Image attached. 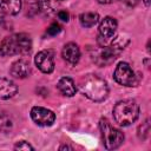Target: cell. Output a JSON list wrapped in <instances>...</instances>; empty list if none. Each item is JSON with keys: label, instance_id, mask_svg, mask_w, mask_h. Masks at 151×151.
<instances>
[{"label": "cell", "instance_id": "obj_3", "mask_svg": "<svg viewBox=\"0 0 151 151\" xmlns=\"http://www.w3.org/2000/svg\"><path fill=\"white\" fill-rule=\"evenodd\" d=\"M139 116V106L136 100L124 99L118 101L113 107V118L120 126H129L137 120Z\"/></svg>", "mask_w": 151, "mask_h": 151}, {"label": "cell", "instance_id": "obj_12", "mask_svg": "<svg viewBox=\"0 0 151 151\" xmlns=\"http://www.w3.org/2000/svg\"><path fill=\"white\" fill-rule=\"evenodd\" d=\"M57 87L66 97H73L76 94V91H77V87H76L74 81L71 78H68V77L60 78L59 81H58V84H57Z\"/></svg>", "mask_w": 151, "mask_h": 151}, {"label": "cell", "instance_id": "obj_23", "mask_svg": "<svg viewBox=\"0 0 151 151\" xmlns=\"http://www.w3.org/2000/svg\"><path fill=\"white\" fill-rule=\"evenodd\" d=\"M99 4H111L113 0H97Z\"/></svg>", "mask_w": 151, "mask_h": 151}, {"label": "cell", "instance_id": "obj_14", "mask_svg": "<svg viewBox=\"0 0 151 151\" xmlns=\"http://www.w3.org/2000/svg\"><path fill=\"white\" fill-rule=\"evenodd\" d=\"M79 21L84 27H92L99 21V14L96 12H85L79 17Z\"/></svg>", "mask_w": 151, "mask_h": 151}, {"label": "cell", "instance_id": "obj_17", "mask_svg": "<svg viewBox=\"0 0 151 151\" xmlns=\"http://www.w3.org/2000/svg\"><path fill=\"white\" fill-rule=\"evenodd\" d=\"M60 31H61V27H60V25L57 24V22H52V24L47 27V34H48V35H57Z\"/></svg>", "mask_w": 151, "mask_h": 151}, {"label": "cell", "instance_id": "obj_7", "mask_svg": "<svg viewBox=\"0 0 151 151\" xmlns=\"http://www.w3.org/2000/svg\"><path fill=\"white\" fill-rule=\"evenodd\" d=\"M31 118L39 126H51L55 120V114L48 109L34 106L31 110Z\"/></svg>", "mask_w": 151, "mask_h": 151}, {"label": "cell", "instance_id": "obj_1", "mask_svg": "<svg viewBox=\"0 0 151 151\" xmlns=\"http://www.w3.org/2000/svg\"><path fill=\"white\" fill-rule=\"evenodd\" d=\"M79 90L86 98L93 101H103L109 94L106 81L96 74H87L81 78L79 81Z\"/></svg>", "mask_w": 151, "mask_h": 151}, {"label": "cell", "instance_id": "obj_10", "mask_svg": "<svg viewBox=\"0 0 151 151\" xmlns=\"http://www.w3.org/2000/svg\"><path fill=\"white\" fill-rule=\"evenodd\" d=\"M61 55L66 63H68L70 65H76L80 59V50L77 44L68 42L64 46L61 51Z\"/></svg>", "mask_w": 151, "mask_h": 151}, {"label": "cell", "instance_id": "obj_11", "mask_svg": "<svg viewBox=\"0 0 151 151\" xmlns=\"http://www.w3.org/2000/svg\"><path fill=\"white\" fill-rule=\"evenodd\" d=\"M18 92V86L7 78H0V100L9 99Z\"/></svg>", "mask_w": 151, "mask_h": 151}, {"label": "cell", "instance_id": "obj_20", "mask_svg": "<svg viewBox=\"0 0 151 151\" xmlns=\"http://www.w3.org/2000/svg\"><path fill=\"white\" fill-rule=\"evenodd\" d=\"M123 4H125L126 6H129V7H134L137 4H138V1L139 0H120Z\"/></svg>", "mask_w": 151, "mask_h": 151}, {"label": "cell", "instance_id": "obj_2", "mask_svg": "<svg viewBox=\"0 0 151 151\" xmlns=\"http://www.w3.org/2000/svg\"><path fill=\"white\" fill-rule=\"evenodd\" d=\"M32 48V40L25 33H18L6 37L0 42V57L15 54H26Z\"/></svg>", "mask_w": 151, "mask_h": 151}, {"label": "cell", "instance_id": "obj_24", "mask_svg": "<svg viewBox=\"0 0 151 151\" xmlns=\"http://www.w3.org/2000/svg\"><path fill=\"white\" fill-rule=\"evenodd\" d=\"M144 1V4L146 5V6H149V4H150V0H143Z\"/></svg>", "mask_w": 151, "mask_h": 151}, {"label": "cell", "instance_id": "obj_9", "mask_svg": "<svg viewBox=\"0 0 151 151\" xmlns=\"http://www.w3.org/2000/svg\"><path fill=\"white\" fill-rule=\"evenodd\" d=\"M11 76L18 79H24L27 78L31 74V66L29 63L25 59H19L17 61H14L11 66Z\"/></svg>", "mask_w": 151, "mask_h": 151}, {"label": "cell", "instance_id": "obj_21", "mask_svg": "<svg viewBox=\"0 0 151 151\" xmlns=\"http://www.w3.org/2000/svg\"><path fill=\"white\" fill-rule=\"evenodd\" d=\"M59 149H60V150H73V147L70 146V145H63V146H60Z\"/></svg>", "mask_w": 151, "mask_h": 151}, {"label": "cell", "instance_id": "obj_4", "mask_svg": "<svg viewBox=\"0 0 151 151\" xmlns=\"http://www.w3.org/2000/svg\"><path fill=\"white\" fill-rule=\"evenodd\" d=\"M99 129L101 132L103 144L107 150H114L122 145L124 142V134L122 131L111 125V123L106 118H101L99 120Z\"/></svg>", "mask_w": 151, "mask_h": 151}, {"label": "cell", "instance_id": "obj_19", "mask_svg": "<svg viewBox=\"0 0 151 151\" xmlns=\"http://www.w3.org/2000/svg\"><path fill=\"white\" fill-rule=\"evenodd\" d=\"M58 18H59L61 21H68L70 14H68L66 11H59V12H58Z\"/></svg>", "mask_w": 151, "mask_h": 151}, {"label": "cell", "instance_id": "obj_5", "mask_svg": "<svg viewBox=\"0 0 151 151\" xmlns=\"http://www.w3.org/2000/svg\"><path fill=\"white\" fill-rule=\"evenodd\" d=\"M113 78L118 84L123 86H134L137 83L134 72L132 71L131 66L125 61H122L116 66Z\"/></svg>", "mask_w": 151, "mask_h": 151}, {"label": "cell", "instance_id": "obj_13", "mask_svg": "<svg viewBox=\"0 0 151 151\" xmlns=\"http://www.w3.org/2000/svg\"><path fill=\"white\" fill-rule=\"evenodd\" d=\"M0 8L4 13L15 15L21 9V0H0Z\"/></svg>", "mask_w": 151, "mask_h": 151}, {"label": "cell", "instance_id": "obj_16", "mask_svg": "<svg viewBox=\"0 0 151 151\" xmlns=\"http://www.w3.org/2000/svg\"><path fill=\"white\" fill-rule=\"evenodd\" d=\"M149 131H150V127H149V122L146 120L144 124H142L139 126V132H138V136L140 139H145L146 136L149 134Z\"/></svg>", "mask_w": 151, "mask_h": 151}, {"label": "cell", "instance_id": "obj_18", "mask_svg": "<svg viewBox=\"0 0 151 151\" xmlns=\"http://www.w3.org/2000/svg\"><path fill=\"white\" fill-rule=\"evenodd\" d=\"M14 149L15 150H33V146H31L27 142H25V140H21V142H18L17 144H15V146H14Z\"/></svg>", "mask_w": 151, "mask_h": 151}, {"label": "cell", "instance_id": "obj_8", "mask_svg": "<svg viewBox=\"0 0 151 151\" xmlns=\"http://www.w3.org/2000/svg\"><path fill=\"white\" fill-rule=\"evenodd\" d=\"M34 63L37 67L44 73H51L54 70V53L51 50H42L40 51L35 58Z\"/></svg>", "mask_w": 151, "mask_h": 151}, {"label": "cell", "instance_id": "obj_22", "mask_svg": "<svg viewBox=\"0 0 151 151\" xmlns=\"http://www.w3.org/2000/svg\"><path fill=\"white\" fill-rule=\"evenodd\" d=\"M4 20H5V18H4V12H2V9L0 8V24H2Z\"/></svg>", "mask_w": 151, "mask_h": 151}, {"label": "cell", "instance_id": "obj_6", "mask_svg": "<svg viewBox=\"0 0 151 151\" xmlns=\"http://www.w3.org/2000/svg\"><path fill=\"white\" fill-rule=\"evenodd\" d=\"M117 26V20L112 17H105L104 19H101L98 28V41L100 46L106 45L109 41H111L116 33Z\"/></svg>", "mask_w": 151, "mask_h": 151}, {"label": "cell", "instance_id": "obj_15", "mask_svg": "<svg viewBox=\"0 0 151 151\" xmlns=\"http://www.w3.org/2000/svg\"><path fill=\"white\" fill-rule=\"evenodd\" d=\"M12 119L8 116H1L0 117V132L7 133L12 130Z\"/></svg>", "mask_w": 151, "mask_h": 151}]
</instances>
